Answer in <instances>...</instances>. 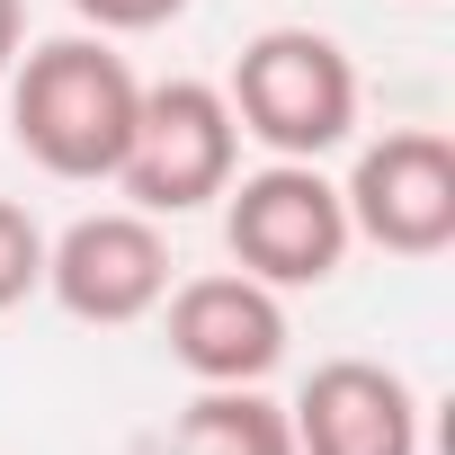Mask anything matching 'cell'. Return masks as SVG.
I'll return each instance as SVG.
<instances>
[{
	"label": "cell",
	"instance_id": "cell-9",
	"mask_svg": "<svg viewBox=\"0 0 455 455\" xmlns=\"http://www.w3.org/2000/svg\"><path fill=\"white\" fill-rule=\"evenodd\" d=\"M170 446L179 455H295V419L259 384H196V402L179 411Z\"/></svg>",
	"mask_w": 455,
	"mask_h": 455
},
{
	"label": "cell",
	"instance_id": "cell-5",
	"mask_svg": "<svg viewBox=\"0 0 455 455\" xmlns=\"http://www.w3.org/2000/svg\"><path fill=\"white\" fill-rule=\"evenodd\" d=\"M339 205H348V233L393 251V259H437L455 242V143L437 125H393L375 134L348 179H339Z\"/></svg>",
	"mask_w": 455,
	"mask_h": 455
},
{
	"label": "cell",
	"instance_id": "cell-1",
	"mask_svg": "<svg viewBox=\"0 0 455 455\" xmlns=\"http://www.w3.org/2000/svg\"><path fill=\"white\" fill-rule=\"evenodd\" d=\"M10 134L19 152L45 170V179H116L125 161V134H134V108H143V81L134 63L108 45V36H45V45H19L10 63Z\"/></svg>",
	"mask_w": 455,
	"mask_h": 455
},
{
	"label": "cell",
	"instance_id": "cell-6",
	"mask_svg": "<svg viewBox=\"0 0 455 455\" xmlns=\"http://www.w3.org/2000/svg\"><path fill=\"white\" fill-rule=\"evenodd\" d=\"M45 295H54L72 322H99V331H125V322L161 313V295H170L161 214L108 205V214L63 223V233L45 242Z\"/></svg>",
	"mask_w": 455,
	"mask_h": 455
},
{
	"label": "cell",
	"instance_id": "cell-12",
	"mask_svg": "<svg viewBox=\"0 0 455 455\" xmlns=\"http://www.w3.org/2000/svg\"><path fill=\"white\" fill-rule=\"evenodd\" d=\"M19 45H28V0H0V81H10Z\"/></svg>",
	"mask_w": 455,
	"mask_h": 455
},
{
	"label": "cell",
	"instance_id": "cell-10",
	"mask_svg": "<svg viewBox=\"0 0 455 455\" xmlns=\"http://www.w3.org/2000/svg\"><path fill=\"white\" fill-rule=\"evenodd\" d=\"M36 286H45V223L19 196H0V313H19Z\"/></svg>",
	"mask_w": 455,
	"mask_h": 455
},
{
	"label": "cell",
	"instance_id": "cell-2",
	"mask_svg": "<svg viewBox=\"0 0 455 455\" xmlns=\"http://www.w3.org/2000/svg\"><path fill=\"white\" fill-rule=\"evenodd\" d=\"M223 108L268 161H322L357 134V63L322 28H268L242 45Z\"/></svg>",
	"mask_w": 455,
	"mask_h": 455
},
{
	"label": "cell",
	"instance_id": "cell-3",
	"mask_svg": "<svg viewBox=\"0 0 455 455\" xmlns=\"http://www.w3.org/2000/svg\"><path fill=\"white\" fill-rule=\"evenodd\" d=\"M348 205L339 179H322V161H268V170H233L223 188V251L259 286H331L348 259Z\"/></svg>",
	"mask_w": 455,
	"mask_h": 455
},
{
	"label": "cell",
	"instance_id": "cell-11",
	"mask_svg": "<svg viewBox=\"0 0 455 455\" xmlns=\"http://www.w3.org/2000/svg\"><path fill=\"white\" fill-rule=\"evenodd\" d=\"M188 10V0H72V19L90 28V36H152V28H170Z\"/></svg>",
	"mask_w": 455,
	"mask_h": 455
},
{
	"label": "cell",
	"instance_id": "cell-7",
	"mask_svg": "<svg viewBox=\"0 0 455 455\" xmlns=\"http://www.w3.org/2000/svg\"><path fill=\"white\" fill-rule=\"evenodd\" d=\"M161 304H170V357L196 384H268L286 366V304H277V286H259L242 268L188 277Z\"/></svg>",
	"mask_w": 455,
	"mask_h": 455
},
{
	"label": "cell",
	"instance_id": "cell-8",
	"mask_svg": "<svg viewBox=\"0 0 455 455\" xmlns=\"http://www.w3.org/2000/svg\"><path fill=\"white\" fill-rule=\"evenodd\" d=\"M295 455H419V393L375 357H331L286 402Z\"/></svg>",
	"mask_w": 455,
	"mask_h": 455
},
{
	"label": "cell",
	"instance_id": "cell-4",
	"mask_svg": "<svg viewBox=\"0 0 455 455\" xmlns=\"http://www.w3.org/2000/svg\"><path fill=\"white\" fill-rule=\"evenodd\" d=\"M242 170V125L223 108L214 81H143L116 188L134 196V214H196L233 188Z\"/></svg>",
	"mask_w": 455,
	"mask_h": 455
}]
</instances>
